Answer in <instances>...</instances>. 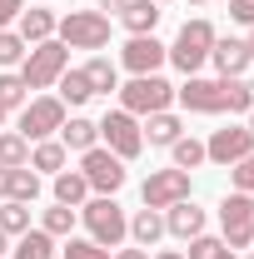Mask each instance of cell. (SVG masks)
<instances>
[{
	"label": "cell",
	"instance_id": "cell-24",
	"mask_svg": "<svg viewBox=\"0 0 254 259\" xmlns=\"http://www.w3.org/2000/svg\"><path fill=\"white\" fill-rule=\"evenodd\" d=\"M30 169H35V175H40V169H45V175H60V169H65V145H60V140H40V145H30Z\"/></svg>",
	"mask_w": 254,
	"mask_h": 259
},
{
	"label": "cell",
	"instance_id": "cell-28",
	"mask_svg": "<svg viewBox=\"0 0 254 259\" xmlns=\"http://www.w3.org/2000/svg\"><path fill=\"white\" fill-rule=\"evenodd\" d=\"M0 229L20 239V234L30 229V204H20V199H5V204H0Z\"/></svg>",
	"mask_w": 254,
	"mask_h": 259
},
{
	"label": "cell",
	"instance_id": "cell-14",
	"mask_svg": "<svg viewBox=\"0 0 254 259\" xmlns=\"http://www.w3.org/2000/svg\"><path fill=\"white\" fill-rule=\"evenodd\" d=\"M209 65L220 70V80H244V70H249V50H244V40H234V35H220L215 40V50H209Z\"/></svg>",
	"mask_w": 254,
	"mask_h": 259
},
{
	"label": "cell",
	"instance_id": "cell-46",
	"mask_svg": "<svg viewBox=\"0 0 254 259\" xmlns=\"http://www.w3.org/2000/svg\"><path fill=\"white\" fill-rule=\"evenodd\" d=\"M194 5H215V0H194Z\"/></svg>",
	"mask_w": 254,
	"mask_h": 259
},
{
	"label": "cell",
	"instance_id": "cell-3",
	"mask_svg": "<svg viewBox=\"0 0 254 259\" xmlns=\"http://www.w3.org/2000/svg\"><path fill=\"white\" fill-rule=\"evenodd\" d=\"M65 70H70V45H60V40L50 35V40H40V45L25 50V60H20V80H25L30 90H50Z\"/></svg>",
	"mask_w": 254,
	"mask_h": 259
},
{
	"label": "cell",
	"instance_id": "cell-6",
	"mask_svg": "<svg viewBox=\"0 0 254 259\" xmlns=\"http://www.w3.org/2000/svg\"><path fill=\"white\" fill-rule=\"evenodd\" d=\"M170 100H175V85H170L164 75H135L125 90H120V110H130V115L140 120V115L170 110Z\"/></svg>",
	"mask_w": 254,
	"mask_h": 259
},
{
	"label": "cell",
	"instance_id": "cell-13",
	"mask_svg": "<svg viewBox=\"0 0 254 259\" xmlns=\"http://www.w3.org/2000/svg\"><path fill=\"white\" fill-rule=\"evenodd\" d=\"M164 60H170V45H159L155 35H130V45L120 50V65L130 75H159Z\"/></svg>",
	"mask_w": 254,
	"mask_h": 259
},
{
	"label": "cell",
	"instance_id": "cell-4",
	"mask_svg": "<svg viewBox=\"0 0 254 259\" xmlns=\"http://www.w3.org/2000/svg\"><path fill=\"white\" fill-rule=\"evenodd\" d=\"M75 214L85 220L90 239H95V244H105V249H115V244L130 234V220H125V209L115 204V194H95V199H85Z\"/></svg>",
	"mask_w": 254,
	"mask_h": 259
},
{
	"label": "cell",
	"instance_id": "cell-8",
	"mask_svg": "<svg viewBox=\"0 0 254 259\" xmlns=\"http://www.w3.org/2000/svg\"><path fill=\"white\" fill-rule=\"evenodd\" d=\"M100 125V140H105V150L110 155H120V160H135L140 150H145V135H140V120L130 115V110H105V120Z\"/></svg>",
	"mask_w": 254,
	"mask_h": 259
},
{
	"label": "cell",
	"instance_id": "cell-40",
	"mask_svg": "<svg viewBox=\"0 0 254 259\" xmlns=\"http://www.w3.org/2000/svg\"><path fill=\"white\" fill-rule=\"evenodd\" d=\"M150 259H185L180 249H159V254H150Z\"/></svg>",
	"mask_w": 254,
	"mask_h": 259
},
{
	"label": "cell",
	"instance_id": "cell-44",
	"mask_svg": "<svg viewBox=\"0 0 254 259\" xmlns=\"http://www.w3.org/2000/svg\"><path fill=\"white\" fill-rule=\"evenodd\" d=\"M5 115H10V110H5V105H0V125H5Z\"/></svg>",
	"mask_w": 254,
	"mask_h": 259
},
{
	"label": "cell",
	"instance_id": "cell-1",
	"mask_svg": "<svg viewBox=\"0 0 254 259\" xmlns=\"http://www.w3.org/2000/svg\"><path fill=\"white\" fill-rule=\"evenodd\" d=\"M175 100L190 115H249L254 85L249 80H199V75H185V85L175 90Z\"/></svg>",
	"mask_w": 254,
	"mask_h": 259
},
{
	"label": "cell",
	"instance_id": "cell-25",
	"mask_svg": "<svg viewBox=\"0 0 254 259\" xmlns=\"http://www.w3.org/2000/svg\"><path fill=\"white\" fill-rule=\"evenodd\" d=\"M15 259H55V239L45 229H25L15 239Z\"/></svg>",
	"mask_w": 254,
	"mask_h": 259
},
{
	"label": "cell",
	"instance_id": "cell-37",
	"mask_svg": "<svg viewBox=\"0 0 254 259\" xmlns=\"http://www.w3.org/2000/svg\"><path fill=\"white\" fill-rule=\"evenodd\" d=\"M229 20H239V25H254V0H229Z\"/></svg>",
	"mask_w": 254,
	"mask_h": 259
},
{
	"label": "cell",
	"instance_id": "cell-11",
	"mask_svg": "<svg viewBox=\"0 0 254 259\" xmlns=\"http://www.w3.org/2000/svg\"><path fill=\"white\" fill-rule=\"evenodd\" d=\"M145 194V209H170V204H180V199H190V169H150V180L140 185Z\"/></svg>",
	"mask_w": 254,
	"mask_h": 259
},
{
	"label": "cell",
	"instance_id": "cell-33",
	"mask_svg": "<svg viewBox=\"0 0 254 259\" xmlns=\"http://www.w3.org/2000/svg\"><path fill=\"white\" fill-rule=\"evenodd\" d=\"M25 50H30V45L20 40V30H0V65H5V70L25 60Z\"/></svg>",
	"mask_w": 254,
	"mask_h": 259
},
{
	"label": "cell",
	"instance_id": "cell-35",
	"mask_svg": "<svg viewBox=\"0 0 254 259\" xmlns=\"http://www.w3.org/2000/svg\"><path fill=\"white\" fill-rule=\"evenodd\" d=\"M229 180H234V190H239V194H254V150L239 164H229Z\"/></svg>",
	"mask_w": 254,
	"mask_h": 259
},
{
	"label": "cell",
	"instance_id": "cell-45",
	"mask_svg": "<svg viewBox=\"0 0 254 259\" xmlns=\"http://www.w3.org/2000/svg\"><path fill=\"white\" fill-rule=\"evenodd\" d=\"M249 135H254V110H249Z\"/></svg>",
	"mask_w": 254,
	"mask_h": 259
},
{
	"label": "cell",
	"instance_id": "cell-5",
	"mask_svg": "<svg viewBox=\"0 0 254 259\" xmlns=\"http://www.w3.org/2000/svg\"><path fill=\"white\" fill-rule=\"evenodd\" d=\"M55 40L70 45V50H105L110 45V15H100V10H70L55 25Z\"/></svg>",
	"mask_w": 254,
	"mask_h": 259
},
{
	"label": "cell",
	"instance_id": "cell-20",
	"mask_svg": "<svg viewBox=\"0 0 254 259\" xmlns=\"http://www.w3.org/2000/svg\"><path fill=\"white\" fill-rule=\"evenodd\" d=\"M55 85H60V105H70V110H80V105H90V100H95L90 80H85V70H65Z\"/></svg>",
	"mask_w": 254,
	"mask_h": 259
},
{
	"label": "cell",
	"instance_id": "cell-19",
	"mask_svg": "<svg viewBox=\"0 0 254 259\" xmlns=\"http://www.w3.org/2000/svg\"><path fill=\"white\" fill-rule=\"evenodd\" d=\"M90 199V185H85V175L80 169H60L55 175V204H70V209H80Z\"/></svg>",
	"mask_w": 254,
	"mask_h": 259
},
{
	"label": "cell",
	"instance_id": "cell-7",
	"mask_svg": "<svg viewBox=\"0 0 254 259\" xmlns=\"http://www.w3.org/2000/svg\"><path fill=\"white\" fill-rule=\"evenodd\" d=\"M80 175H85V185H90V194H120L125 190V160L120 155H110L105 145H95V150H85L80 155Z\"/></svg>",
	"mask_w": 254,
	"mask_h": 259
},
{
	"label": "cell",
	"instance_id": "cell-47",
	"mask_svg": "<svg viewBox=\"0 0 254 259\" xmlns=\"http://www.w3.org/2000/svg\"><path fill=\"white\" fill-rule=\"evenodd\" d=\"M155 5H164V0H155Z\"/></svg>",
	"mask_w": 254,
	"mask_h": 259
},
{
	"label": "cell",
	"instance_id": "cell-12",
	"mask_svg": "<svg viewBox=\"0 0 254 259\" xmlns=\"http://www.w3.org/2000/svg\"><path fill=\"white\" fill-rule=\"evenodd\" d=\"M254 150V135H249V125H224V130H215L209 140H204V160L209 164H239L244 155Z\"/></svg>",
	"mask_w": 254,
	"mask_h": 259
},
{
	"label": "cell",
	"instance_id": "cell-2",
	"mask_svg": "<svg viewBox=\"0 0 254 259\" xmlns=\"http://www.w3.org/2000/svg\"><path fill=\"white\" fill-rule=\"evenodd\" d=\"M215 40H220V30H215L204 15H199V20H185L180 35H175V45H170V65L185 70V75H199V65H209Z\"/></svg>",
	"mask_w": 254,
	"mask_h": 259
},
{
	"label": "cell",
	"instance_id": "cell-41",
	"mask_svg": "<svg viewBox=\"0 0 254 259\" xmlns=\"http://www.w3.org/2000/svg\"><path fill=\"white\" fill-rule=\"evenodd\" d=\"M10 254V234H5V229H0V259Z\"/></svg>",
	"mask_w": 254,
	"mask_h": 259
},
{
	"label": "cell",
	"instance_id": "cell-36",
	"mask_svg": "<svg viewBox=\"0 0 254 259\" xmlns=\"http://www.w3.org/2000/svg\"><path fill=\"white\" fill-rule=\"evenodd\" d=\"M20 10H25V0H0V30H10L20 20Z\"/></svg>",
	"mask_w": 254,
	"mask_h": 259
},
{
	"label": "cell",
	"instance_id": "cell-27",
	"mask_svg": "<svg viewBox=\"0 0 254 259\" xmlns=\"http://www.w3.org/2000/svg\"><path fill=\"white\" fill-rule=\"evenodd\" d=\"M0 164H10V169H15V164H30V140H25L20 130H5V135H0Z\"/></svg>",
	"mask_w": 254,
	"mask_h": 259
},
{
	"label": "cell",
	"instance_id": "cell-17",
	"mask_svg": "<svg viewBox=\"0 0 254 259\" xmlns=\"http://www.w3.org/2000/svg\"><path fill=\"white\" fill-rule=\"evenodd\" d=\"M140 135H145L150 145H164V150H170V145L185 135V120H180V115H170V110H159V115H145Z\"/></svg>",
	"mask_w": 254,
	"mask_h": 259
},
{
	"label": "cell",
	"instance_id": "cell-39",
	"mask_svg": "<svg viewBox=\"0 0 254 259\" xmlns=\"http://www.w3.org/2000/svg\"><path fill=\"white\" fill-rule=\"evenodd\" d=\"M0 199H10V164H0Z\"/></svg>",
	"mask_w": 254,
	"mask_h": 259
},
{
	"label": "cell",
	"instance_id": "cell-15",
	"mask_svg": "<svg viewBox=\"0 0 254 259\" xmlns=\"http://www.w3.org/2000/svg\"><path fill=\"white\" fill-rule=\"evenodd\" d=\"M164 234H175V239H185V244H190L194 234H204V209H199L194 199L170 204V209H164Z\"/></svg>",
	"mask_w": 254,
	"mask_h": 259
},
{
	"label": "cell",
	"instance_id": "cell-43",
	"mask_svg": "<svg viewBox=\"0 0 254 259\" xmlns=\"http://www.w3.org/2000/svg\"><path fill=\"white\" fill-rule=\"evenodd\" d=\"M100 5H110V10H120V5H125V0H100Z\"/></svg>",
	"mask_w": 254,
	"mask_h": 259
},
{
	"label": "cell",
	"instance_id": "cell-22",
	"mask_svg": "<svg viewBox=\"0 0 254 259\" xmlns=\"http://www.w3.org/2000/svg\"><path fill=\"white\" fill-rule=\"evenodd\" d=\"M85 80H90L95 95H110V90H120V65L105 60V55H95V60L85 65Z\"/></svg>",
	"mask_w": 254,
	"mask_h": 259
},
{
	"label": "cell",
	"instance_id": "cell-32",
	"mask_svg": "<svg viewBox=\"0 0 254 259\" xmlns=\"http://www.w3.org/2000/svg\"><path fill=\"white\" fill-rule=\"evenodd\" d=\"M40 229H45L50 239H55V234H65V239H70V229H75V209H70V204H55V209H45Z\"/></svg>",
	"mask_w": 254,
	"mask_h": 259
},
{
	"label": "cell",
	"instance_id": "cell-9",
	"mask_svg": "<svg viewBox=\"0 0 254 259\" xmlns=\"http://www.w3.org/2000/svg\"><path fill=\"white\" fill-rule=\"evenodd\" d=\"M220 229H224V244L229 249H249L254 244V194H224L220 204Z\"/></svg>",
	"mask_w": 254,
	"mask_h": 259
},
{
	"label": "cell",
	"instance_id": "cell-16",
	"mask_svg": "<svg viewBox=\"0 0 254 259\" xmlns=\"http://www.w3.org/2000/svg\"><path fill=\"white\" fill-rule=\"evenodd\" d=\"M159 10L155 0H125L120 5V25H125L130 35H155V25H159Z\"/></svg>",
	"mask_w": 254,
	"mask_h": 259
},
{
	"label": "cell",
	"instance_id": "cell-26",
	"mask_svg": "<svg viewBox=\"0 0 254 259\" xmlns=\"http://www.w3.org/2000/svg\"><path fill=\"white\" fill-rule=\"evenodd\" d=\"M10 199H20V204H35L40 199V175H35L30 164H15L10 169Z\"/></svg>",
	"mask_w": 254,
	"mask_h": 259
},
{
	"label": "cell",
	"instance_id": "cell-31",
	"mask_svg": "<svg viewBox=\"0 0 254 259\" xmlns=\"http://www.w3.org/2000/svg\"><path fill=\"white\" fill-rule=\"evenodd\" d=\"M25 100H30V85L20 75H0V105L5 110H25Z\"/></svg>",
	"mask_w": 254,
	"mask_h": 259
},
{
	"label": "cell",
	"instance_id": "cell-38",
	"mask_svg": "<svg viewBox=\"0 0 254 259\" xmlns=\"http://www.w3.org/2000/svg\"><path fill=\"white\" fill-rule=\"evenodd\" d=\"M110 259H150V249H140V244H135V249H120V254H110Z\"/></svg>",
	"mask_w": 254,
	"mask_h": 259
},
{
	"label": "cell",
	"instance_id": "cell-34",
	"mask_svg": "<svg viewBox=\"0 0 254 259\" xmlns=\"http://www.w3.org/2000/svg\"><path fill=\"white\" fill-rule=\"evenodd\" d=\"M65 259H110V249L105 244H95V239H65Z\"/></svg>",
	"mask_w": 254,
	"mask_h": 259
},
{
	"label": "cell",
	"instance_id": "cell-29",
	"mask_svg": "<svg viewBox=\"0 0 254 259\" xmlns=\"http://www.w3.org/2000/svg\"><path fill=\"white\" fill-rule=\"evenodd\" d=\"M185 259H234V249H229L224 239H215V234H194Z\"/></svg>",
	"mask_w": 254,
	"mask_h": 259
},
{
	"label": "cell",
	"instance_id": "cell-23",
	"mask_svg": "<svg viewBox=\"0 0 254 259\" xmlns=\"http://www.w3.org/2000/svg\"><path fill=\"white\" fill-rule=\"evenodd\" d=\"M159 234H164V214H159V209H140V214L130 220V239H135L140 249H150Z\"/></svg>",
	"mask_w": 254,
	"mask_h": 259
},
{
	"label": "cell",
	"instance_id": "cell-30",
	"mask_svg": "<svg viewBox=\"0 0 254 259\" xmlns=\"http://www.w3.org/2000/svg\"><path fill=\"white\" fill-rule=\"evenodd\" d=\"M170 150H175V169H199V164H204V145L190 140V135H180Z\"/></svg>",
	"mask_w": 254,
	"mask_h": 259
},
{
	"label": "cell",
	"instance_id": "cell-42",
	"mask_svg": "<svg viewBox=\"0 0 254 259\" xmlns=\"http://www.w3.org/2000/svg\"><path fill=\"white\" fill-rule=\"evenodd\" d=\"M244 50H249V60H254V25H249V40H244Z\"/></svg>",
	"mask_w": 254,
	"mask_h": 259
},
{
	"label": "cell",
	"instance_id": "cell-18",
	"mask_svg": "<svg viewBox=\"0 0 254 259\" xmlns=\"http://www.w3.org/2000/svg\"><path fill=\"white\" fill-rule=\"evenodd\" d=\"M95 140H100V125L85 120V115H70L60 125V145L65 150H80V155H85V150H95Z\"/></svg>",
	"mask_w": 254,
	"mask_h": 259
},
{
	"label": "cell",
	"instance_id": "cell-21",
	"mask_svg": "<svg viewBox=\"0 0 254 259\" xmlns=\"http://www.w3.org/2000/svg\"><path fill=\"white\" fill-rule=\"evenodd\" d=\"M55 25H60V20H55L50 10H20V40H25V45L50 40V35H55Z\"/></svg>",
	"mask_w": 254,
	"mask_h": 259
},
{
	"label": "cell",
	"instance_id": "cell-48",
	"mask_svg": "<svg viewBox=\"0 0 254 259\" xmlns=\"http://www.w3.org/2000/svg\"><path fill=\"white\" fill-rule=\"evenodd\" d=\"M249 259H254V254H249Z\"/></svg>",
	"mask_w": 254,
	"mask_h": 259
},
{
	"label": "cell",
	"instance_id": "cell-10",
	"mask_svg": "<svg viewBox=\"0 0 254 259\" xmlns=\"http://www.w3.org/2000/svg\"><path fill=\"white\" fill-rule=\"evenodd\" d=\"M60 125H65L60 95H35V100H25V110H20V135H25L30 145L50 140V135H60Z\"/></svg>",
	"mask_w": 254,
	"mask_h": 259
}]
</instances>
